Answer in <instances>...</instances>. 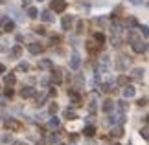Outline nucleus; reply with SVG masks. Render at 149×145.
Here are the masks:
<instances>
[{"mask_svg":"<svg viewBox=\"0 0 149 145\" xmlns=\"http://www.w3.org/2000/svg\"><path fill=\"white\" fill-rule=\"evenodd\" d=\"M94 42H98V46L103 44L105 42V35H103V33H94Z\"/></svg>","mask_w":149,"mask_h":145,"instance_id":"obj_25","label":"nucleus"},{"mask_svg":"<svg viewBox=\"0 0 149 145\" xmlns=\"http://www.w3.org/2000/svg\"><path fill=\"white\" fill-rule=\"evenodd\" d=\"M68 96H70V99H72V105H74V107L81 105V97H79V96H77L74 90H70V92H68Z\"/></svg>","mask_w":149,"mask_h":145,"instance_id":"obj_14","label":"nucleus"},{"mask_svg":"<svg viewBox=\"0 0 149 145\" xmlns=\"http://www.w3.org/2000/svg\"><path fill=\"white\" fill-rule=\"evenodd\" d=\"M52 79H54L57 85H59L61 81H63V72L59 70V68H55V70H54V68H52Z\"/></svg>","mask_w":149,"mask_h":145,"instance_id":"obj_10","label":"nucleus"},{"mask_svg":"<svg viewBox=\"0 0 149 145\" xmlns=\"http://www.w3.org/2000/svg\"><path fill=\"white\" fill-rule=\"evenodd\" d=\"M63 116H65V118H66V119H77V114H76V112H74V110H72V108H66V110H65V112H63Z\"/></svg>","mask_w":149,"mask_h":145,"instance_id":"obj_20","label":"nucleus"},{"mask_svg":"<svg viewBox=\"0 0 149 145\" xmlns=\"http://www.w3.org/2000/svg\"><path fill=\"white\" fill-rule=\"evenodd\" d=\"M48 142H50V143H59V136H57V134H50Z\"/></svg>","mask_w":149,"mask_h":145,"instance_id":"obj_30","label":"nucleus"},{"mask_svg":"<svg viewBox=\"0 0 149 145\" xmlns=\"http://www.w3.org/2000/svg\"><path fill=\"white\" fill-rule=\"evenodd\" d=\"M4 125H6V129H8V130H19V129H20V123H19L17 119H11V118L6 119Z\"/></svg>","mask_w":149,"mask_h":145,"instance_id":"obj_4","label":"nucleus"},{"mask_svg":"<svg viewBox=\"0 0 149 145\" xmlns=\"http://www.w3.org/2000/svg\"><path fill=\"white\" fill-rule=\"evenodd\" d=\"M28 17H30V19H37V15H39V11H37V8H33V6H30V8H28Z\"/></svg>","mask_w":149,"mask_h":145,"instance_id":"obj_23","label":"nucleus"},{"mask_svg":"<svg viewBox=\"0 0 149 145\" xmlns=\"http://www.w3.org/2000/svg\"><path fill=\"white\" fill-rule=\"evenodd\" d=\"M17 70H19V72H28V70H30V66H28V62H20Z\"/></svg>","mask_w":149,"mask_h":145,"instance_id":"obj_29","label":"nucleus"},{"mask_svg":"<svg viewBox=\"0 0 149 145\" xmlns=\"http://www.w3.org/2000/svg\"><path fill=\"white\" fill-rule=\"evenodd\" d=\"M35 33H39V35H44V28H42V26L35 28Z\"/></svg>","mask_w":149,"mask_h":145,"instance_id":"obj_37","label":"nucleus"},{"mask_svg":"<svg viewBox=\"0 0 149 145\" xmlns=\"http://www.w3.org/2000/svg\"><path fill=\"white\" fill-rule=\"evenodd\" d=\"M41 19H42L44 22H54L55 17H54V13H52L50 9H46V11H42V13H41Z\"/></svg>","mask_w":149,"mask_h":145,"instance_id":"obj_12","label":"nucleus"},{"mask_svg":"<svg viewBox=\"0 0 149 145\" xmlns=\"http://www.w3.org/2000/svg\"><path fill=\"white\" fill-rule=\"evenodd\" d=\"M4 83L8 85V86H13V85L17 83V77H15L13 74H8V75H6V77H4Z\"/></svg>","mask_w":149,"mask_h":145,"instance_id":"obj_17","label":"nucleus"},{"mask_svg":"<svg viewBox=\"0 0 149 145\" xmlns=\"http://www.w3.org/2000/svg\"><path fill=\"white\" fill-rule=\"evenodd\" d=\"M88 108H90V112L96 110V94H90V105H88Z\"/></svg>","mask_w":149,"mask_h":145,"instance_id":"obj_26","label":"nucleus"},{"mask_svg":"<svg viewBox=\"0 0 149 145\" xmlns=\"http://www.w3.org/2000/svg\"><path fill=\"white\" fill-rule=\"evenodd\" d=\"M94 132H96V127L94 125H87V127H85V129H83V134L85 136H94Z\"/></svg>","mask_w":149,"mask_h":145,"instance_id":"obj_21","label":"nucleus"},{"mask_svg":"<svg viewBox=\"0 0 149 145\" xmlns=\"http://www.w3.org/2000/svg\"><path fill=\"white\" fill-rule=\"evenodd\" d=\"M28 51L33 53V55H39V53H42V51H44V46L37 44V42H31V44H28Z\"/></svg>","mask_w":149,"mask_h":145,"instance_id":"obj_3","label":"nucleus"},{"mask_svg":"<svg viewBox=\"0 0 149 145\" xmlns=\"http://www.w3.org/2000/svg\"><path fill=\"white\" fill-rule=\"evenodd\" d=\"M59 125H61V121H59V118H50V121H48V127L50 129H59Z\"/></svg>","mask_w":149,"mask_h":145,"instance_id":"obj_19","label":"nucleus"},{"mask_svg":"<svg viewBox=\"0 0 149 145\" xmlns=\"http://www.w3.org/2000/svg\"><path fill=\"white\" fill-rule=\"evenodd\" d=\"M134 94H136V88H134V86H131V85H125L123 86V97H125V99L134 97Z\"/></svg>","mask_w":149,"mask_h":145,"instance_id":"obj_6","label":"nucleus"},{"mask_svg":"<svg viewBox=\"0 0 149 145\" xmlns=\"http://www.w3.org/2000/svg\"><path fill=\"white\" fill-rule=\"evenodd\" d=\"M112 145H118V143H112Z\"/></svg>","mask_w":149,"mask_h":145,"instance_id":"obj_47","label":"nucleus"},{"mask_svg":"<svg viewBox=\"0 0 149 145\" xmlns=\"http://www.w3.org/2000/svg\"><path fill=\"white\" fill-rule=\"evenodd\" d=\"M129 2L134 4V6H142V4H144V0H129Z\"/></svg>","mask_w":149,"mask_h":145,"instance_id":"obj_40","label":"nucleus"},{"mask_svg":"<svg viewBox=\"0 0 149 145\" xmlns=\"http://www.w3.org/2000/svg\"><path fill=\"white\" fill-rule=\"evenodd\" d=\"M22 4H26V6H28V4H30V0H22Z\"/></svg>","mask_w":149,"mask_h":145,"instance_id":"obj_44","label":"nucleus"},{"mask_svg":"<svg viewBox=\"0 0 149 145\" xmlns=\"http://www.w3.org/2000/svg\"><path fill=\"white\" fill-rule=\"evenodd\" d=\"M127 65H129V59H125L123 55H120L118 59H116V68H118L120 72H123V70H125V66H127Z\"/></svg>","mask_w":149,"mask_h":145,"instance_id":"obj_7","label":"nucleus"},{"mask_svg":"<svg viewBox=\"0 0 149 145\" xmlns=\"http://www.w3.org/2000/svg\"><path fill=\"white\" fill-rule=\"evenodd\" d=\"M13 30H15V22L13 20H6L4 22V31L9 33V31H13Z\"/></svg>","mask_w":149,"mask_h":145,"instance_id":"obj_22","label":"nucleus"},{"mask_svg":"<svg viewBox=\"0 0 149 145\" xmlns=\"http://www.w3.org/2000/svg\"><path fill=\"white\" fill-rule=\"evenodd\" d=\"M94 48H96V42H94V40H88V42H87V50L94 51Z\"/></svg>","mask_w":149,"mask_h":145,"instance_id":"obj_32","label":"nucleus"},{"mask_svg":"<svg viewBox=\"0 0 149 145\" xmlns=\"http://www.w3.org/2000/svg\"><path fill=\"white\" fill-rule=\"evenodd\" d=\"M46 99H48V94H46V92L39 94V96H37V105H39V107H41V105H44V101H46Z\"/></svg>","mask_w":149,"mask_h":145,"instance_id":"obj_24","label":"nucleus"},{"mask_svg":"<svg viewBox=\"0 0 149 145\" xmlns=\"http://www.w3.org/2000/svg\"><path fill=\"white\" fill-rule=\"evenodd\" d=\"M39 66L41 68H54L52 66V61H48V59H42L41 62H39Z\"/></svg>","mask_w":149,"mask_h":145,"instance_id":"obj_27","label":"nucleus"},{"mask_svg":"<svg viewBox=\"0 0 149 145\" xmlns=\"http://www.w3.org/2000/svg\"><path fill=\"white\" fill-rule=\"evenodd\" d=\"M140 134H142V138H144V140H147V125L140 130Z\"/></svg>","mask_w":149,"mask_h":145,"instance_id":"obj_35","label":"nucleus"},{"mask_svg":"<svg viewBox=\"0 0 149 145\" xmlns=\"http://www.w3.org/2000/svg\"><path fill=\"white\" fill-rule=\"evenodd\" d=\"M138 105H140V107H146V105H147V97H142V99L138 101Z\"/></svg>","mask_w":149,"mask_h":145,"instance_id":"obj_38","label":"nucleus"},{"mask_svg":"<svg viewBox=\"0 0 149 145\" xmlns=\"http://www.w3.org/2000/svg\"><path fill=\"white\" fill-rule=\"evenodd\" d=\"M114 108H116V105H114V101H112V99H105V101H103V112H105V114L112 112Z\"/></svg>","mask_w":149,"mask_h":145,"instance_id":"obj_9","label":"nucleus"},{"mask_svg":"<svg viewBox=\"0 0 149 145\" xmlns=\"http://www.w3.org/2000/svg\"><path fill=\"white\" fill-rule=\"evenodd\" d=\"M55 145H61V143H55Z\"/></svg>","mask_w":149,"mask_h":145,"instance_id":"obj_48","label":"nucleus"},{"mask_svg":"<svg viewBox=\"0 0 149 145\" xmlns=\"http://www.w3.org/2000/svg\"><path fill=\"white\" fill-rule=\"evenodd\" d=\"M83 30H85V24H83V20H79V22H77L76 31H77V33H83Z\"/></svg>","mask_w":149,"mask_h":145,"instance_id":"obj_31","label":"nucleus"},{"mask_svg":"<svg viewBox=\"0 0 149 145\" xmlns=\"http://www.w3.org/2000/svg\"><path fill=\"white\" fill-rule=\"evenodd\" d=\"M6 96H8V97L13 96V86H8V88H6Z\"/></svg>","mask_w":149,"mask_h":145,"instance_id":"obj_36","label":"nucleus"},{"mask_svg":"<svg viewBox=\"0 0 149 145\" xmlns=\"http://www.w3.org/2000/svg\"><path fill=\"white\" fill-rule=\"evenodd\" d=\"M20 96L24 97V99L26 97H33L35 96V88H33V86H24V88L20 90Z\"/></svg>","mask_w":149,"mask_h":145,"instance_id":"obj_8","label":"nucleus"},{"mask_svg":"<svg viewBox=\"0 0 149 145\" xmlns=\"http://www.w3.org/2000/svg\"><path fill=\"white\" fill-rule=\"evenodd\" d=\"M79 65H81L79 53H77V51H74V53H72V57H70V68H72V70H77V68H79Z\"/></svg>","mask_w":149,"mask_h":145,"instance_id":"obj_5","label":"nucleus"},{"mask_svg":"<svg viewBox=\"0 0 149 145\" xmlns=\"http://www.w3.org/2000/svg\"><path fill=\"white\" fill-rule=\"evenodd\" d=\"M127 39H129V42L133 44V42H136V40H140V35H138V31H136V30H131L127 33Z\"/></svg>","mask_w":149,"mask_h":145,"instance_id":"obj_16","label":"nucleus"},{"mask_svg":"<svg viewBox=\"0 0 149 145\" xmlns=\"http://www.w3.org/2000/svg\"><path fill=\"white\" fill-rule=\"evenodd\" d=\"M144 74H146L144 68H134V70H133V79H134V81H142Z\"/></svg>","mask_w":149,"mask_h":145,"instance_id":"obj_15","label":"nucleus"},{"mask_svg":"<svg viewBox=\"0 0 149 145\" xmlns=\"http://www.w3.org/2000/svg\"><path fill=\"white\" fill-rule=\"evenodd\" d=\"M111 136H112V138H122V136H123V129H122V125H114V127H112V130H111Z\"/></svg>","mask_w":149,"mask_h":145,"instance_id":"obj_11","label":"nucleus"},{"mask_svg":"<svg viewBox=\"0 0 149 145\" xmlns=\"http://www.w3.org/2000/svg\"><path fill=\"white\" fill-rule=\"evenodd\" d=\"M87 145H96V143L94 142H87Z\"/></svg>","mask_w":149,"mask_h":145,"instance_id":"obj_45","label":"nucleus"},{"mask_svg":"<svg viewBox=\"0 0 149 145\" xmlns=\"http://www.w3.org/2000/svg\"><path fill=\"white\" fill-rule=\"evenodd\" d=\"M140 35H144V37L147 39V26H142V28H140Z\"/></svg>","mask_w":149,"mask_h":145,"instance_id":"obj_34","label":"nucleus"},{"mask_svg":"<svg viewBox=\"0 0 149 145\" xmlns=\"http://www.w3.org/2000/svg\"><path fill=\"white\" fill-rule=\"evenodd\" d=\"M4 72H6V66H4V65H0V75H2Z\"/></svg>","mask_w":149,"mask_h":145,"instance_id":"obj_42","label":"nucleus"},{"mask_svg":"<svg viewBox=\"0 0 149 145\" xmlns=\"http://www.w3.org/2000/svg\"><path fill=\"white\" fill-rule=\"evenodd\" d=\"M101 90H103V92H112V90H114V88H112V83H103V85H101Z\"/></svg>","mask_w":149,"mask_h":145,"instance_id":"obj_28","label":"nucleus"},{"mask_svg":"<svg viewBox=\"0 0 149 145\" xmlns=\"http://www.w3.org/2000/svg\"><path fill=\"white\" fill-rule=\"evenodd\" d=\"M66 9V2L65 0H52V11L55 13H63Z\"/></svg>","mask_w":149,"mask_h":145,"instance_id":"obj_1","label":"nucleus"},{"mask_svg":"<svg viewBox=\"0 0 149 145\" xmlns=\"http://www.w3.org/2000/svg\"><path fill=\"white\" fill-rule=\"evenodd\" d=\"M4 2H6V0H0V4H4Z\"/></svg>","mask_w":149,"mask_h":145,"instance_id":"obj_46","label":"nucleus"},{"mask_svg":"<svg viewBox=\"0 0 149 145\" xmlns=\"http://www.w3.org/2000/svg\"><path fill=\"white\" fill-rule=\"evenodd\" d=\"M20 53H22V48H20V46H13V48L9 50V57H11V59H19Z\"/></svg>","mask_w":149,"mask_h":145,"instance_id":"obj_13","label":"nucleus"},{"mask_svg":"<svg viewBox=\"0 0 149 145\" xmlns=\"http://www.w3.org/2000/svg\"><path fill=\"white\" fill-rule=\"evenodd\" d=\"M118 83H120V85H125V83H127V79L122 75V77H118Z\"/></svg>","mask_w":149,"mask_h":145,"instance_id":"obj_41","label":"nucleus"},{"mask_svg":"<svg viewBox=\"0 0 149 145\" xmlns=\"http://www.w3.org/2000/svg\"><path fill=\"white\" fill-rule=\"evenodd\" d=\"M13 145H26V143H22V142H15Z\"/></svg>","mask_w":149,"mask_h":145,"instance_id":"obj_43","label":"nucleus"},{"mask_svg":"<svg viewBox=\"0 0 149 145\" xmlns=\"http://www.w3.org/2000/svg\"><path fill=\"white\" fill-rule=\"evenodd\" d=\"M146 50H147V42H146V40L142 42V39H140V40H136V42H133V51H134V53H144Z\"/></svg>","mask_w":149,"mask_h":145,"instance_id":"obj_2","label":"nucleus"},{"mask_svg":"<svg viewBox=\"0 0 149 145\" xmlns=\"http://www.w3.org/2000/svg\"><path fill=\"white\" fill-rule=\"evenodd\" d=\"M57 110H59V107H57L55 103H52V105H50V114H55Z\"/></svg>","mask_w":149,"mask_h":145,"instance_id":"obj_33","label":"nucleus"},{"mask_svg":"<svg viewBox=\"0 0 149 145\" xmlns=\"http://www.w3.org/2000/svg\"><path fill=\"white\" fill-rule=\"evenodd\" d=\"M72 24H74L72 17H65V19H63V28H65V30H72Z\"/></svg>","mask_w":149,"mask_h":145,"instance_id":"obj_18","label":"nucleus"},{"mask_svg":"<svg viewBox=\"0 0 149 145\" xmlns=\"http://www.w3.org/2000/svg\"><path fill=\"white\" fill-rule=\"evenodd\" d=\"M39 2H42V0H39Z\"/></svg>","mask_w":149,"mask_h":145,"instance_id":"obj_49","label":"nucleus"},{"mask_svg":"<svg viewBox=\"0 0 149 145\" xmlns=\"http://www.w3.org/2000/svg\"><path fill=\"white\" fill-rule=\"evenodd\" d=\"M2 142H4V143H9V142H11V136H9V134L2 136Z\"/></svg>","mask_w":149,"mask_h":145,"instance_id":"obj_39","label":"nucleus"}]
</instances>
